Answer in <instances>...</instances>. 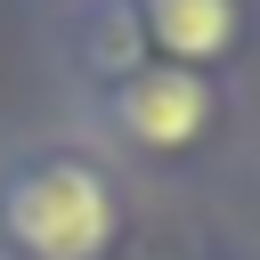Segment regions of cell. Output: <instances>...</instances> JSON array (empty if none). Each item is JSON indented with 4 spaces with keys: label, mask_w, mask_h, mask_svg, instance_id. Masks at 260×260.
Listing matches in <instances>:
<instances>
[{
    "label": "cell",
    "mask_w": 260,
    "mask_h": 260,
    "mask_svg": "<svg viewBox=\"0 0 260 260\" xmlns=\"http://www.w3.org/2000/svg\"><path fill=\"white\" fill-rule=\"evenodd\" d=\"M24 260H98L114 244V195L89 162H41L0 203Z\"/></svg>",
    "instance_id": "obj_1"
},
{
    "label": "cell",
    "mask_w": 260,
    "mask_h": 260,
    "mask_svg": "<svg viewBox=\"0 0 260 260\" xmlns=\"http://www.w3.org/2000/svg\"><path fill=\"white\" fill-rule=\"evenodd\" d=\"M114 122H122L138 146L171 154V146L203 138V122H211V81H203V73H187V65L130 73V81H122V98H114Z\"/></svg>",
    "instance_id": "obj_2"
},
{
    "label": "cell",
    "mask_w": 260,
    "mask_h": 260,
    "mask_svg": "<svg viewBox=\"0 0 260 260\" xmlns=\"http://www.w3.org/2000/svg\"><path fill=\"white\" fill-rule=\"evenodd\" d=\"M138 32L179 65H203L236 41V0H138Z\"/></svg>",
    "instance_id": "obj_3"
}]
</instances>
